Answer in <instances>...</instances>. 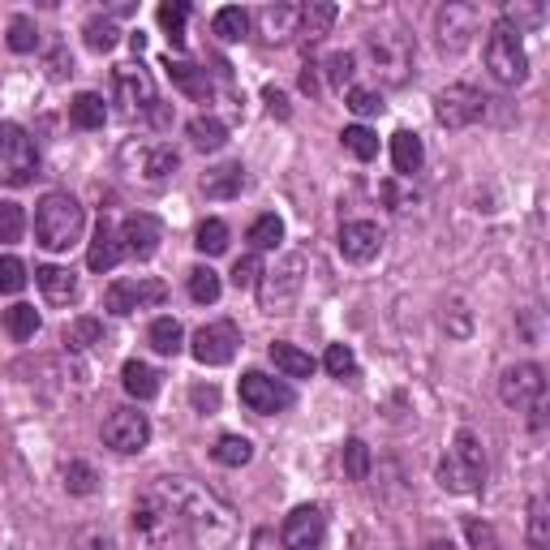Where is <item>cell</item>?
Returning <instances> with one entry per match:
<instances>
[{
  "label": "cell",
  "instance_id": "1",
  "mask_svg": "<svg viewBox=\"0 0 550 550\" xmlns=\"http://www.w3.org/2000/svg\"><path fill=\"white\" fill-rule=\"evenodd\" d=\"M151 490H159V499L172 508L177 529L190 533V542L198 550H228L233 546L237 512H233V503L220 499L215 490L190 482V477H159Z\"/></svg>",
  "mask_w": 550,
  "mask_h": 550
},
{
  "label": "cell",
  "instance_id": "2",
  "mask_svg": "<svg viewBox=\"0 0 550 550\" xmlns=\"http://www.w3.org/2000/svg\"><path fill=\"white\" fill-rule=\"evenodd\" d=\"M82 228H86V211L82 202L74 194H43L39 207H35V237L43 250L52 254H65L74 250V245L82 241Z\"/></svg>",
  "mask_w": 550,
  "mask_h": 550
},
{
  "label": "cell",
  "instance_id": "3",
  "mask_svg": "<svg viewBox=\"0 0 550 550\" xmlns=\"http://www.w3.org/2000/svg\"><path fill=\"white\" fill-rule=\"evenodd\" d=\"M486 482V452L473 430H456L447 456L439 460V486L452 495H477Z\"/></svg>",
  "mask_w": 550,
  "mask_h": 550
},
{
  "label": "cell",
  "instance_id": "4",
  "mask_svg": "<svg viewBox=\"0 0 550 550\" xmlns=\"http://www.w3.org/2000/svg\"><path fill=\"white\" fill-rule=\"evenodd\" d=\"M301 288H306V254H284L271 271L258 280V301L267 314H288L297 306Z\"/></svg>",
  "mask_w": 550,
  "mask_h": 550
},
{
  "label": "cell",
  "instance_id": "5",
  "mask_svg": "<svg viewBox=\"0 0 550 550\" xmlns=\"http://www.w3.org/2000/svg\"><path fill=\"white\" fill-rule=\"evenodd\" d=\"M486 69L490 78H495L499 86H520L529 78V52L525 43H520V35L512 31V26L495 22L486 35Z\"/></svg>",
  "mask_w": 550,
  "mask_h": 550
},
{
  "label": "cell",
  "instance_id": "6",
  "mask_svg": "<svg viewBox=\"0 0 550 550\" xmlns=\"http://www.w3.org/2000/svg\"><path fill=\"white\" fill-rule=\"evenodd\" d=\"M366 52H370V65L379 74V82L404 86L413 78V39L404 31H370Z\"/></svg>",
  "mask_w": 550,
  "mask_h": 550
},
{
  "label": "cell",
  "instance_id": "7",
  "mask_svg": "<svg viewBox=\"0 0 550 550\" xmlns=\"http://www.w3.org/2000/svg\"><path fill=\"white\" fill-rule=\"evenodd\" d=\"M39 172V151L31 134H26L22 125L5 121L0 125V185H13V190H22V185H31Z\"/></svg>",
  "mask_w": 550,
  "mask_h": 550
},
{
  "label": "cell",
  "instance_id": "8",
  "mask_svg": "<svg viewBox=\"0 0 550 550\" xmlns=\"http://www.w3.org/2000/svg\"><path fill=\"white\" fill-rule=\"evenodd\" d=\"M486 117V95L473 91V86L465 82H452L443 86L439 95H434V121H439L443 129H469Z\"/></svg>",
  "mask_w": 550,
  "mask_h": 550
},
{
  "label": "cell",
  "instance_id": "9",
  "mask_svg": "<svg viewBox=\"0 0 550 550\" xmlns=\"http://www.w3.org/2000/svg\"><path fill=\"white\" fill-rule=\"evenodd\" d=\"M477 26H482V13L477 5H465V0H447V5L434 13V39H439L443 52H465Z\"/></svg>",
  "mask_w": 550,
  "mask_h": 550
},
{
  "label": "cell",
  "instance_id": "10",
  "mask_svg": "<svg viewBox=\"0 0 550 550\" xmlns=\"http://www.w3.org/2000/svg\"><path fill=\"white\" fill-rule=\"evenodd\" d=\"M499 400L508 404V409H533L538 400H546V370L538 361H516V366H508L499 379Z\"/></svg>",
  "mask_w": 550,
  "mask_h": 550
},
{
  "label": "cell",
  "instance_id": "11",
  "mask_svg": "<svg viewBox=\"0 0 550 550\" xmlns=\"http://www.w3.org/2000/svg\"><path fill=\"white\" fill-rule=\"evenodd\" d=\"M112 86H117V104L125 117H147L155 108V78L147 65H117V74H112Z\"/></svg>",
  "mask_w": 550,
  "mask_h": 550
},
{
  "label": "cell",
  "instance_id": "12",
  "mask_svg": "<svg viewBox=\"0 0 550 550\" xmlns=\"http://www.w3.org/2000/svg\"><path fill=\"white\" fill-rule=\"evenodd\" d=\"M164 297H168V284L164 280H151V275H142V280H117V284H108V293H104V310L125 318V314H134V310L159 306Z\"/></svg>",
  "mask_w": 550,
  "mask_h": 550
},
{
  "label": "cell",
  "instance_id": "13",
  "mask_svg": "<svg viewBox=\"0 0 550 550\" xmlns=\"http://www.w3.org/2000/svg\"><path fill=\"white\" fill-rule=\"evenodd\" d=\"M237 349H241V331H237V323H228V318L198 327L194 344H190V353L202 361V366H228V361L237 357Z\"/></svg>",
  "mask_w": 550,
  "mask_h": 550
},
{
  "label": "cell",
  "instance_id": "14",
  "mask_svg": "<svg viewBox=\"0 0 550 550\" xmlns=\"http://www.w3.org/2000/svg\"><path fill=\"white\" fill-rule=\"evenodd\" d=\"M104 443L112 447V452H121V456L142 452V447L151 443L147 413H138V409H112L108 422H104Z\"/></svg>",
  "mask_w": 550,
  "mask_h": 550
},
{
  "label": "cell",
  "instance_id": "15",
  "mask_svg": "<svg viewBox=\"0 0 550 550\" xmlns=\"http://www.w3.org/2000/svg\"><path fill=\"white\" fill-rule=\"evenodd\" d=\"M327 538V516L323 508H314V503H301L284 516V529H280V542L284 550H318Z\"/></svg>",
  "mask_w": 550,
  "mask_h": 550
},
{
  "label": "cell",
  "instance_id": "16",
  "mask_svg": "<svg viewBox=\"0 0 550 550\" xmlns=\"http://www.w3.org/2000/svg\"><path fill=\"white\" fill-rule=\"evenodd\" d=\"M241 404L250 413H284L288 404H293V387L288 383H280V379H267V374H258V370H250L241 379Z\"/></svg>",
  "mask_w": 550,
  "mask_h": 550
},
{
  "label": "cell",
  "instance_id": "17",
  "mask_svg": "<svg viewBox=\"0 0 550 550\" xmlns=\"http://www.w3.org/2000/svg\"><path fill=\"white\" fill-rule=\"evenodd\" d=\"M117 233H121V245L129 258H151L159 250V241H164V224H159L151 211H134V215H125V224Z\"/></svg>",
  "mask_w": 550,
  "mask_h": 550
},
{
  "label": "cell",
  "instance_id": "18",
  "mask_svg": "<svg viewBox=\"0 0 550 550\" xmlns=\"http://www.w3.org/2000/svg\"><path fill=\"white\" fill-rule=\"evenodd\" d=\"M383 250V228L374 220H349L340 228V254L349 263H374Z\"/></svg>",
  "mask_w": 550,
  "mask_h": 550
},
{
  "label": "cell",
  "instance_id": "19",
  "mask_svg": "<svg viewBox=\"0 0 550 550\" xmlns=\"http://www.w3.org/2000/svg\"><path fill=\"white\" fill-rule=\"evenodd\" d=\"M134 529L142 533L147 542H164L172 529H177V520H172V508L164 499H159V490H147L138 503H134Z\"/></svg>",
  "mask_w": 550,
  "mask_h": 550
},
{
  "label": "cell",
  "instance_id": "20",
  "mask_svg": "<svg viewBox=\"0 0 550 550\" xmlns=\"http://www.w3.org/2000/svg\"><path fill=\"white\" fill-rule=\"evenodd\" d=\"M297 26H301V5H263L258 9V35L267 43L297 39Z\"/></svg>",
  "mask_w": 550,
  "mask_h": 550
},
{
  "label": "cell",
  "instance_id": "21",
  "mask_svg": "<svg viewBox=\"0 0 550 550\" xmlns=\"http://www.w3.org/2000/svg\"><path fill=\"white\" fill-rule=\"evenodd\" d=\"M125 258V245H121V233L112 228L108 220H99V228H95V237H91V250H86V267L91 271H112Z\"/></svg>",
  "mask_w": 550,
  "mask_h": 550
},
{
  "label": "cell",
  "instance_id": "22",
  "mask_svg": "<svg viewBox=\"0 0 550 550\" xmlns=\"http://www.w3.org/2000/svg\"><path fill=\"white\" fill-rule=\"evenodd\" d=\"M241 190H245L241 164H215V168H207V177H202V194L211 202H233V198H241Z\"/></svg>",
  "mask_w": 550,
  "mask_h": 550
},
{
  "label": "cell",
  "instance_id": "23",
  "mask_svg": "<svg viewBox=\"0 0 550 550\" xmlns=\"http://www.w3.org/2000/svg\"><path fill=\"white\" fill-rule=\"evenodd\" d=\"M177 168H181V155L172 147H164V142H159V147H142L138 151V177L147 185H164Z\"/></svg>",
  "mask_w": 550,
  "mask_h": 550
},
{
  "label": "cell",
  "instance_id": "24",
  "mask_svg": "<svg viewBox=\"0 0 550 550\" xmlns=\"http://www.w3.org/2000/svg\"><path fill=\"white\" fill-rule=\"evenodd\" d=\"M35 284L43 288V297H48L52 306H69V301L78 297V275L69 267H39Z\"/></svg>",
  "mask_w": 550,
  "mask_h": 550
},
{
  "label": "cell",
  "instance_id": "25",
  "mask_svg": "<svg viewBox=\"0 0 550 550\" xmlns=\"http://www.w3.org/2000/svg\"><path fill=\"white\" fill-rule=\"evenodd\" d=\"M121 383H125V392L134 400H155L159 396V374L147 366V361H138V357H129L121 366Z\"/></svg>",
  "mask_w": 550,
  "mask_h": 550
},
{
  "label": "cell",
  "instance_id": "26",
  "mask_svg": "<svg viewBox=\"0 0 550 550\" xmlns=\"http://www.w3.org/2000/svg\"><path fill=\"white\" fill-rule=\"evenodd\" d=\"M422 159H426V147H422V138H417L413 129L392 134V164H396L400 177H413V172L422 168Z\"/></svg>",
  "mask_w": 550,
  "mask_h": 550
},
{
  "label": "cell",
  "instance_id": "27",
  "mask_svg": "<svg viewBox=\"0 0 550 550\" xmlns=\"http://www.w3.org/2000/svg\"><path fill=\"white\" fill-rule=\"evenodd\" d=\"M164 69H168V78L181 86L185 95H194V99H211V78H207V69H198L194 61H164Z\"/></svg>",
  "mask_w": 550,
  "mask_h": 550
},
{
  "label": "cell",
  "instance_id": "28",
  "mask_svg": "<svg viewBox=\"0 0 550 550\" xmlns=\"http://www.w3.org/2000/svg\"><path fill=\"white\" fill-rule=\"evenodd\" d=\"M271 361H275V370L288 374V379H310L314 374V357L306 349H297V344H288V340L271 344Z\"/></svg>",
  "mask_w": 550,
  "mask_h": 550
},
{
  "label": "cell",
  "instance_id": "29",
  "mask_svg": "<svg viewBox=\"0 0 550 550\" xmlns=\"http://www.w3.org/2000/svg\"><path fill=\"white\" fill-rule=\"evenodd\" d=\"M331 22H336V5H327V0H310V5H301V26H297V35L310 39V43H318V39L331 31Z\"/></svg>",
  "mask_w": 550,
  "mask_h": 550
},
{
  "label": "cell",
  "instance_id": "30",
  "mask_svg": "<svg viewBox=\"0 0 550 550\" xmlns=\"http://www.w3.org/2000/svg\"><path fill=\"white\" fill-rule=\"evenodd\" d=\"M69 121H74L78 129H104L108 121V104H104V95H95V91H82L74 104H69Z\"/></svg>",
  "mask_w": 550,
  "mask_h": 550
},
{
  "label": "cell",
  "instance_id": "31",
  "mask_svg": "<svg viewBox=\"0 0 550 550\" xmlns=\"http://www.w3.org/2000/svg\"><path fill=\"white\" fill-rule=\"evenodd\" d=\"M211 456H215V465H224V469H241L254 460V443L245 439V434H224V439L211 447Z\"/></svg>",
  "mask_w": 550,
  "mask_h": 550
},
{
  "label": "cell",
  "instance_id": "32",
  "mask_svg": "<svg viewBox=\"0 0 550 550\" xmlns=\"http://www.w3.org/2000/svg\"><path fill=\"white\" fill-rule=\"evenodd\" d=\"M61 340H65V349H95V344H104V323L99 318H74V323H65L61 331Z\"/></svg>",
  "mask_w": 550,
  "mask_h": 550
},
{
  "label": "cell",
  "instance_id": "33",
  "mask_svg": "<svg viewBox=\"0 0 550 550\" xmlns=\"http://www.w3.org/2000/svg\"><path fill=\"white\" fill-rule=\"evenodd\" d=\"M147 340H151V349L159 357H177L181 344H185V331H181L177 318H155L151 331H147Z\"/></svg>",
  "mask_w": 550,
  "mask_h": 550
},
{
  "label": "cell",
  "instance_id": "34",
  "mask_svg": "<svg viewBox=\"0 0 550 550\" xmlns=\"http://www.w3.org/2000/svg\"><path fill=\"white\" fill-rule=\"evenodd\" d=\"M190 142L198 151H220L228 142V125L220 117H207V112H202V117L190 121Z\"/></svg>",
  "mask_w": 550,
  "mask_h": 550
},
{
  "label": "cell",
  "instance_id": "35",
  "mask_svg": "<svg viewBox=\"0 0 550 550\" xmlns=\"http://www.w3.org/2000/svg\"><path fill=\"white\" fill-rule=\"evenodd\" d=\"M211 31L220 35L224 43H241L245 35H250V13L237 9V5H228V9H220L211 18Z\"/></svg>",
  "mask_w": 550,
  "mask_h": 550
},
{
  "label": "cell",
  "instance_id": "36",
  "mask_svg": "<svg viewBox=\"0 0 550 550\" xmlns=\"http://www.w3.org/2000/svg\"><path fill=\"white\" fill-rule=\"evenodd\" d=\"M245 237H250L254 254H263V250H280V241H284V220H280V215H258Z\"/></svg>",
  "mask_w": 550,
  "mask_h": 550
},
{
  "label": "cell",
  "instance_id": "37",
  "mask_svg": "<svg viewBox=\"0 0 550 550\" xmlns=\"http://www.w3.org/2000/svg\"><path fill=\"white\" fill-rule=\"evenodd\" d=\"M82 39H86V48L91 52H112L121 43V31H117V22L112 18H91L82 26Z\"/></svg>",
  "mask_w": 550,
  "mask_h": 550
},
{
  "label": "cell",
  "instance_id": "38",
  "mask_svg": "<svg viewBox=\"0 0 550 550\" xmlns=\"http://www.w3.org/2000/svg\"><path fill=\"white\" fill-rule=\"evenodd\" d=\"M185 284H190V297L198 301V306H215V301H220V293H224L220 275H215L211 267H194Z\"/></svg>",
  "mask_w": 550,
  "mask_h": 550
},
{
  "label": "cell",
  "instance_id": "39",
  "mask_svg": "<svg viewBox=\"0 0 550 550\" xmlns=\"http://www.w3.org/2000/svg\"><path fill=\"white\" fill-rule=\"evenodd\" d=\"M340 142H344V151H349L353 159H361V164L379 155V138H374V129H366V125H349L340 134Z\"/></svg>",
  "mask_w": 550,
  "mask_h": 550
},
{
  "label": "cell",
  "instance_id": "40",
  "mask_svg": "<svg viewBox=\"0 0 550 550\" xmlns=\"http://www.w3.org/2000/svg\"><path fill=\"white\" fill-rule=\"evenodd\" d=\"M194 245H198V254H207V258L224 254L228 250V224L224 220H202L198 233H194Z\"/></svg>",
  "mask_w": 550,
  "mask_h": 550
},
{
  "label": "cell",
  "instance_id": "41",
  "mask_svg": "<svg viewBox=\"0 0 550 550\" xmlns=\"http://www.w3.org/2000/svg\"><path fill=\"white\" fill-rule=\"evenodd\" d=\"M5 331L13 340H35V331H39V314H35V306H9L5 310Z\"/></svg>",
  "mask_w": 550,
  "mask_h": 550
},
{
  "label": "cell",
  "instance_id": "42",
  "mask_svg": "<svg viewBox=\"0 0 550 550\" xmlns=\"http://www.w3.org/2000/svg\"><path fill=\"white\" fill-rule=\"evenodd\" d=\"M185 18H190V5L185 0H172V5H159V26L168 31L172 48H185Z\"/></svg>",
  "mask_w": 550,
  "mask_h": 550
},
{
  "label": "cell",
  "instance_id": "43",
  "mask_svg": "<svg viewBox=\"0 0 550 550\" xmlns=\"http://www.w3.org/2000/svg\"><path fill=\"white\" fill-rule=\"evenodd\" d=\"M65 490H69V495H95V490H99L95 465H86V460H69V465H65Z\"/></svg>",
  "mask_w": 550,
  "mask_h": 550
},
{
  "label": "cell",
  "instance_id": "44",
  "mask_svg": "<svg viewBox=\"0 0 550 550\" xmlns=\"http://www.w3.org/2000/svg\"><path fill=\"white\" fill-rule=\"evenodd\" d=\"M370 465H374V456H370L366 443H361V439L344 443V473H349L353 482H370Z\"/></svg>",
  "mask_w": 550,
  "mask_h": 550
},
{
  "label": "cell",
  "instance_id": "45",
  "mask_svg": "<svg viewBox=\"0 0 550 550\" xmlns=\"http://www.w3.org/2000/svg\"><path fill=\"white\" fill-rule=\"evenodd\" d=\"M323 366H327L331 379H353V374H357V357H353L349 344H327Z\"/></svg>",
  "mask_w": 550,
  "mask_h": 550
},
{
  "label": "cell",
  "instance_id": "46",
  "mask_svg": "<svg viewBox=\"0 0 550 550\" xmlns=\"http://www.w3.org/2000/svg\"><path fill=\"white\" fill-rule=\"evenodd\" d=\"M26 233V215L18 202H0V245H13V241H22Z\"/></svg>",
  "mask_w": 550,
  "mask_h": 550
},
{
  "label": "cell",
  "instance_id": "47",
  "mask_svg": "<svg viewBox=\"0 0 550 550\" xmlns=\"http://www.w3.org/2000/svg\"><path fill=\"white\" fill-rule=\"evenodd\" d=\"M550 542V516H546V499L529 503V550H546Z\"/></svg>",
  "mask_w": 550,
  "mask_h": 550
},
{
  "label": "cell",
  "instance_id": "48",
  "mask_svg": "<svg viewBox=\"0 0 550 550\" xmlns=\"http://www.w3.org/2000/svg\"><path fill=\"white\" fill-rule=\"evenodd\" d=\"M465 538H469L473 550H503L495 525H486L482 516H469V520H465Z\"/></svg>",
  "mask_w": 550,
  "mask_h": 550
},
{
  "label": "cell",
  "instance_id": "49",
  "mask_svg": "<svg viewBox=\"0 0 550 550\" xmlns=\"http://www.w3.org/2000/svg\"><path fill=\"white\" fill-rule=\"evenodd\" d=\"M9 48H13V52H35V48H39V26H35V18H13V22H9Z\"/></svg>",
  "mask_w": 550,
  "mask_h": 550
},
{
  "label": "cell",
  "instance_id": "50",
  "mask_svg": "<svg viewBox=\"0 0 550 550\" xmlns=\"http://www.w3.org/2000/svg\"><path fill=\"white\" fill-rule=\"evenodd\" d=\"M542 18H546L542 5H520V0H516V5L503 9V26H512L516 35L525 31V26H542Z\"/></svg>",
  "mask_w": 550,
  "mask_h": 550
},
{
  "label": "cell",
  "instance_id": "51",
  "mask_svg": "<svg viewBox=\"0 0 550 550\" xmlns=\"http://www.w3.org/2000/svg\"><path fill=\"white\" fill-rule=\"evenodd\" d=\"M344 104H349L357 117H379V112H383V95L379 91H366V86H349Z\"/></svg>",
  "mask_w": 550,
  "mask_h": 550
},
{
  "label": "cell",
  "instance_id": "52",
  "mask_svg": "<svg viewBox=\"0 0 550 550\" xmlns=\"http://www.w3.org/2000/svg\"><path fill=\"white\" fill-rule=\"evenodd\" d=\"M263 258L258 254H245V258H237L233 263V284L237 288H258V280H263Z\"/></svg>",
  "mask_w": 550,
  "mask_h": 550
},
{
  "label": "cell",
  "instance_id": "53",
  "mask_svg": "<svg viewBox=\"0 0 550 550\" xmlns=\"http://www.w3.org/2000/svg\"><path fill=\"white\" fill-rule=\"evenodd\" d=\"M26 288V263L22 258H0V293H22Z\"/></svg>",
  "mask_w": 550,
  "mask_h": 550
},
{
  "label": "cell",
  "instance_id": "54",
  "mask_svg": "<svg viewBox=\"0 0 550 550\" xmlns=\"http://www.w3.org/2000/svg\"><path fill=\"white\" fill-rule=\"evenodd\" d=\"M327 78L336 82V86H349L353 82V74H357V56L353 52H336V56H327Z\"/></svg>",
  "mask_w": 550,
  "mask_h": 550
},
{
  "label": "cell",
  "instance_id": "55",
  "mask_svg": "<svg viewBox=\"0 0 550 550\" xmlns=\"http://www.w3.org/2000/svg\"><path fill=\"white\" fill-rule=\"evenodd\" d=\"M379 194H383V202H387V207H392L396 215L413 211V202H417V194H413V190H404V185H396V181H383V185H379Z\"/></svg>",
  "mask_w": 550,
  "mask_h": 550
},
{
  "label": "cell",
  "instance_id": "56",
  "mask_svg": "<svg viewBox=\"0 0 550 550\" xmlns=\"http://www.w3.org/2000/svg\"><path fill=\"white\" fill-rule=\"evenodd\" d=\"M74 550H117V538H112L108 529H82Z\"/></svg>",
  "mask_w": 550,
  "mask_h": 550
},
{
  "label": "cell",
  "instance_id": "57",
  "mask_svg": "<svg viewBox=\"0 0 550 550\" xmlns=\"http://www.w3.org/2000/svg\"><path fill=\"white\" fill-rule=\"evenodd\" d=\"M190 400H194V409H202V413H215V409H220V392H215V387H194Z\"/></svg>",
  "mask_w": 550,
  "mask_h": 550
},
{
  "label": "cell",
  "instance_id": "58",
  "mask_svg": "<svg viewBox=\"0 0 550 550\" xmlns=\"http://www.w3.org/2000/svg\"><path fill=\"white\" fill-rule=\"evenodd\" d=\"M147 117H151V125H155V129H168V125H172V108L164 104V99H155V108L147 112Z\"/></svg>",
  "mask_w": 550,
  "mask_h": 550
},
{
  "label": "cell",
  "instance_id": "59",
  "mask_svg": "<svg viewBox=\"0 0 550 550\" xmlns=\"http://www.w3.org/2000/svg\"><path fill=\"white\" fill-rule=\"evenodd\" d=\"M301 91H306V95H318V91H323V82H318V65H306V69H301Z\"/></svg>",
  "mask_w": 550,
  "mask_h": 550
},
{
  "label": "cell",
  "instance_id": "60",
  "mask_svg": "<svg viewBox=\"0 0 550 550\" xmlns=\"http://www.w3.org/2000/svg\"><path fill=\"white\" fill-rule=\"evenodd\" d=\"M267 108L275 112V117H288V99H284V91H275V86H271V91H267Z\"/></svg>",
  "mask_w": 550,
  "mask_h": 550
},
{
  "label": "cell",
  "instance_id": "61",
  "mask_svg": "<svg viewBox=\"0 0 550 550\" xmlns=\"http://www.w3.org/2000/svg\"><path fill=\"white\" fill-rule=\"evenodd\" d=\"M426 550H456V546H452V542H430Z\"/></svg>",
  "mask_w": 550,
  "mask_h": 550
}]
</instances>
